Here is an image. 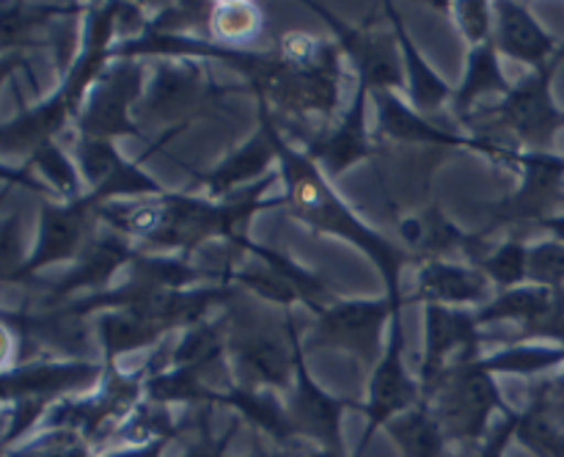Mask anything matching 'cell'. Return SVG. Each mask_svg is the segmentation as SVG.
I'll list each match as a JSON object with an SVG mask.
<instances>
[{"label": "cell", "mask_w": 564, "mask_h": 457, "mask_svg": "<svg viewBox=\"0 0 564 457\" xmlns=\"http://www.w3.org/2000/svg\"><path fill=\"white\" fill-rule=\"evenodd\" d=\"M402 334L400 323L394 325V334H391L389 350L383 352L378 363H375L372 374V400L364 407L367 411V433H364L361 446H358V455L361 457L367 451V444L372 440L375 429H380L383 424L394 422V416L413 411L419 400V389L413 385V380L408 378L405 367H402Z\"/></svg>", "instance_id": "277c9868"}, {"label": "cell", "mask_w": 564, "mask_h": 457, "mask_svg": "<svg viewBox=\"0 0 564 457\" xmlns=\"http://www.w3.org/2000/svg\"><path fill=\"white\" fill-rule=\"evenodd\" d=\"M479 264H482L485 273H490L501 284H516L523 273H529V253L518 242H507L505 248L485 257Z\"/></svg>", "instance_id": "d4e9b609"}, {"label": "cell", "mask_w": 564, "mask_h": 457, "mask_svg": "<svg viewBox=\"0 0 564 457\" xmlns=\"http://www.w3.org/2000/svg\"><path fill=\"white\" fill-rule=\"evenodd\" d=\"M33 160H36L39 168L44 171V176H47L55 187H61V191H66L69 196H75L77 193L75 171H72V165L66 163V157L53 146V143H47V146H42L39 152H33Z\"/></svg>", "instance_id": "4316f807"}, {"label": "cell", "mask_w": 564, "mask_h": 457, "mask_svg": "<svg viewBox=\"0 0 564 457\" xmlns=\"http://www.w3.org/2000/svg\"><path fill=\"white\" fill-rule=\"evenodd\" d=\"M88 209H91V202H88V198H80V202L69 204V207L64 209H55V207L44 209L42 242H39L36 257H33L25 268H20V279L22 275H31L33 270L42 268V264L72 257V253L80 248L83 226H86Z\"/></svg>", "instance_id": "30bf717a"}, {"label": "cell", "mask_w": 564, "mask_h": 457, "mask_svg": "<svg viewBox=\"0 0 564 457\" xmlns=\"http://www.w3.org/2000/svg\"><path fill=\"white\" fill-rule=\"evenodd\" d=\"M389 17H391V22H394V28H397V39H400L402 50H405L408 69H411V75H413V97H416L419 108H422V110H435L441 105V99L449 94V88H446L444 83L435 77V72L430 69V66L422 61V55L416 53V47H413V42L408 39V33L402 31L400 17H397L394 11H389Z\"/></svg>", "instance_id": "7402d4cb"}, {"label": "cell", "mask_w": 564, "mask_h": 457, "mask_svg": "<svg viewBox=\"0 0 564 457\" xmlns=\"http://www.w3.org/2000/svg\"><path fill=\"white\" fill-rule=\"evenodd\" d=\"M490 91H507V80L501 77L499 58H496V44L488 39V42L474 50L466 83H463L460 94H457V108H468L479 94Z\"/></svg>", "instance_id": "ffe728a7"}, {"label": "cell", "mask_w": 564, "mask_h": 457, "mask_svg": "<svg viewBox=\"0 0 564 457\" xmlns=\"http://www.w3.org/2000/svg\"><path fill=\"white\" fill-rule=\"evenodd\" d=\"M427 356L422 367V385H430L444 372V358L457 347L477 350V323L468 314L449 312V308H427Z\"/></svg>", "instance_id": "9c48e42d"}, {"label": "cell", "mask_w": 564, "mask_h": 457, "mask_svg": "<svg viewBox=\"0 0 564 457\" xmlns=\"http://www.w3.org/2000/svg\"><path fill=\"white\" fill-rule=\"evenodd\" d=\"M135 88L138 69H132V66H121L113 75H108V80L94 91L91 105L83 116L86 135L105 141L108 135H119V132H135V127L127 119V105H130Z\"/></svg>", "instance_id": "52a82bcc"}, {"label": "cell", "mask_w": 564, "mask_h": 457, "mask_svg": "<svg viewBox=\"0 0 564 457\" xmlns=\"http://www.w3.org/2000/svg\"><path fill=\"white\" fill-rule=\"evenodd\" d=\"M303 457H347V451L345 449H317V446H314V449L306 451Z\"/></svg>", "instance_id": "4dcf8cb0"}, {"label": "cell", "mask_w": 564, "mask_h": 457, "mask_svg": "<svg viewBox=\"0 0 564 457\" xmlns=\"http://www.w3.org/2000/svg\"><path fill=\"white\" fill-rule=\"evenodd\" d=\"M501 119L527 143L543 141L551 127H554V110H551L549 97H545V75H540L538 80L523 83L521 88L507 94Z\"/></svg>", "instance_id": "8fae6325"}, {"label": "cell", "mask_w": 564, "mask_h": 457, "mask_svg": "<svg viewBox=\"0 0 564 457\" xmlns=\"http://www.w3.org/2000/svg\"><path fill=\"white\" fill-rule=\"evenodd\" d=\"M460 20H463V28H466V33L474 39V42L488 36V14H485L482 3H463ZM485 42H488V39H485Z\"/></svg>", "instance_id": "f1b7e54d"}, {"label": "cell", "mask_w": 564, "mask_h": 457, "mask_svg": "<svg viewBox=\"0 0 564 457\" xmlns=\"http://www.w3.org/2000/svg\"><path fill=\"white\" fill-rule=\"evenodd\" d=\"M165 444H169V440H152V444L127 446V449L110 451V455H105V457H160L163 455Z\"/></svg>", "instance_id": "f546056e"}, {"label": "cell", "mask_w": 564, "mask_h": 457, "mask_svg": "<svg viewBox=\"0 0 564 457\" xmlns=\"http://www.w3.org/2000/svg\"><path fill=\"white\" fill-rule=\"evenodd\" d=\"M389 427L402 457H446L449 440L427 405H416L413 411L402 413Z\"/></svg>", "instance_id": "5bb4252c"}, {"label": "cell", "mask_w": 564, "mask_h": 457, "mask_svg": "<svg viewBox=\"0 0 564 457\" xmlns=\"http://www.w3.org/2000/svg\"><path fill=\"white\" fill-rule=\"evenodd\" d=\"M364 97H367V88H358L356 105H352L345 124L328 141L312 146V157L323 160L330 171H345L347 165L356 163V160H361L369 152L367 124H364Z\"/></svg>", "instance_id": "4fadbf2b"}, {"label": "cell", "mask_w": 564, "mask_h": 457, "mask_svg": "<svg viewBox=\"0 0 564 457\" xmlns=\"http://www.w3.org/2000/svg\"><path fill=\"white\" fill-rule=\"evenodd\" d=\"M394 303H334L319 314L317 339L325 345H341L356 352L364 363L375 361L378 352V330Z\"/></svg>", "instance_id": "5b68a950"}, {"label": "cell", "mask_w": 564, "mask_h": 457, "mask_svg": "<svg viewBox=\"0 0 564 457\" xmlns=\"http://www.w3.org/2000/svg\"><path fill=\"white\" fill-rule=\"evenodd\" d=\"M99 367L94 363H33L6 374V400H36L47 405V400L64 394L69 389H80L88 380L97 378Z\"/></svg>", "instance_id": "8992f818"}, {"label": "cell", "mask_w": 564, "mask_h": 457, "mask_svg": "<svg viewBox=\"0 0 564 457\" xmlns=\"http://www.w3.org/2000/svg\"><path fill=\"white\" fill-rule=\"evenodd\" d=\"M325 20L334 25L341 44H345L347 53L356 61L358 75H361V88H367V91H386L389 86H397V83H400L397 53L391 50L389 39L375 36V33L352 31V28L341 25V22L334 20L330 14H325Z\"/></svg>", "instance_id": "ba28073f"}, {"label": "cell", "mask_w": 564, "mask_h": 457, "mask_svg": "<svg viewBox=\"0 0 564 457\" xmlns=\"http://www.w3.org/2000/svg\"><path fill=\"white\" fill-rule=\"evenodd\" d=\"M215 405L237 407V411L248 418V424L262 429L275 446H290V440L295 438L290 416H286V407H281L279 402H273L270 396L259 394L257 389L235 385L229 394H215Z\"/></svg>", "instance_id": "7c38bea8"}, {"label": "cell", "mask_w": 564, "mask_h": 457, "mask_svg": "<svg viewBox=\"0 0 564 457\" xmlns=\"http://www.w3.org/2000/svg\"><path fill=\"white\" fill-rule=\"evenodd\" d=\"M270 132H273L281 165H284V176L286 182H290V204L295 207V213L301 215L308 226H314V229L336 231V235L350 237L352 242L367 248V251L375 257V262H378V268L383 270L386 284H389V301L394 303V308L400 306V295H397V275H400L402 253L397 251L391 242H386L383 237L369 231L367 226H361L356 218H352L350 209H347L345 204L330 193V187L325 185L319 171L314 168L303 154L292 152V149L284 146L281 135L275 132L273 121H270Z\"/></svg>", "instance_id": "6da1fadb"}, {"label": "cell", "mask_w": 564, "mask_h": 457, "mask_svg": "<svg viewBox=\"0 0 564 457\" xmlns=\"http://www.w3.org/2000/svg\"><path fill=\"white\" fill-rule=\"evenodd\" d=\"M273 154H279V149H275L273 132H270V121L264 119V138H257V141L248 143L242 152H237L235 157L226 160L218 171H213V174L204 176V179L209 182L213 191H229L237 182H246L248 176L259 174Z\"/></svg>", "instance_id": "d6986e66"}, {"label": "cell", "mask_w": 564, "mask_h": 457, "mask_svg": "<svg viewBox=\"0 0 564 457\" xmlns=\"http://www.w3.org/2000/svg\"><path fill=\"white\" fill-rule=\"evenodd\" d=\"M163 330H169V325L158 323V319H147L141 314H113L102 323V336H105V347H108L110 356L116 352L132 350V347L149 345L152 339H158Z\"/></svg>", "instance_id": "44dd1931"}, {"label": "cell", "mask_w": 564, "mask_h": 457, "mask_svg": "<svg viewBox=\"0 0 564 457\" xmlns=\"http://www.w3.org/2000/svg\"><path fill=\"white\" fill-rule=\"evenodd\" d=\"M231 435H235V433H231V429H229V433H226V435L215 438V435L207 429V422H204L202 435H198L196 444H193L191 449H187L182 457H229Z\"/></svg>", "instance_id": "83f0119b"}, {"label": "cell", "mask_w": 564, "mask_h": 457, "mask_svg": "<svg viewBox=\"0 0 564 457\" xmlns=\"http://www.w3.org/2000/svg\"><path fill=\"white\" fill-rule=\"evenodd\" d=\"M545 306H549L545 292L516 290V292H507V295L499 297L494 306L485 308L482 319H512V317L538 319L540 314L545 312Z\"/></svg>", "instance_id": "cb8c5ba5"}, {"label": "cell", "mask_w": 564, "mask_h": 457, "mask_svg": "<svg viewBox=\"0 0 564 457\" xmlns=\"http://www.w3.org/2000/svg\"><path fill=\"white\" fill-rule=\"evenodd\" d=\"M127 259H135V251L127 248L124 240L119 237H105V240H97L91 248L86 251L83 262L61 281V286L55 290V295H64V292H75L83 290V286H97L119 268L121 262Z\"/></svg>", "instance_id": "ac0fdd59"}, {"label": "cell", "mask_w": 564, "mask_h": 457, "mask_svg": "<svg viewBox=\"0 0 564 457\" xmlns=\"http://www.w3.org/2000/svg\"><path fill=\"white\" fill-rule=\"evenodd\" d=\"M9 457H91V446L75 429H50L33 444L9 449Z\"/></svg>", "instance_id": "603a6c76"}, {"label": "cell", "mask_w": 564, "mask_h": 457, "mask_svg": "<svg viewBox=\"0 0 564 457\" xmlns=\"http://www.w3.org/2000/svg\"><path fill=\"white\" fill-rule=\"evenodd\" d=\"M485 290L488 284L479 273L441 262L424 264L422 281H419V297L424 301H477L485 295Z\"/></svg>", "instance_id": "2e32d148"}, {"label": "cell", "mask_w": 564, "mask_h": 457, "mask_svg": "<svg viewBox=\"0 0 564 457\" xmlns=\"http://www.w3.org/2000/svg\"><path fill=\"white\" fill-rule=\"evenodd\" d=\"M295 389L290 394L286 416H290L292 433L301 438L312 440L317 449H345L341 438V413L347 402L325 394L303 367V352L297 350V369H295Z\"/></svg>", "instance_id": "3957f363"}, {"label": "cell", "mask_w": 564, "mask_h": 457, "mask_svg": "<svg viewBox=\"0 0 564 457\" xmlns=\"http://www.w3.org/2000/svg\"><path fill=\"white\" fill-rule=\"evenodd\" d=\"M375 97H378L380 105V124H383V130L389 132L394 141L441 143V146H455V143H460V138L433 127L427 119H422V116L413 113L411 108H405L400 99L391 97L389 91H375Z\"/></svg>", "instance_id": "9a60e30c"}, {"label": "cell", "mask_w": 564, "mask_h": 457, "mask_svg": "<svg viewBox=\"0 0 564 457\" xmlns=\"http://www.w3.org/2000/svg\"><path fill=\"white\" fill-rule=\"evenodd\" d=\"M549 361H554V356L545 350H529V347H516V350H507L501 356L482 361V367L494 372H529V369H540Z\"/></svg>", "instance_id": "484cf974"}, {"label": "cell", "mask_w": 564, "mask_h": 457, "mask_svg": "<svg viewBox=\"0 0 564 457\" xmlns=\"http://www.w3.org/2000/svg\"><path fill=\"white\" fill-rule=\"evenodd\" d=\"M496 47L505 53L516 55V58H527L540 64L549 55L551 42L545 33L529 20L527 11L518 3L501 6V22H499V36H496Z\"/></svg>", "instance_id": "e0dca14e"}, {"label": "cell", "mask_w": 564, "mask_h": 457, "mask_svg": "<svg viewBox=\"0 0 564 457\" xmlns=\"http://www.w3.org/2000/svg\"><path fill=\"white\" fill-rule=\"evenodd\" d=\"M424 405L444 429L449 444H477L485 435L494 407L510 416V407L501 402L494 385V374L474 361H457L446 367L430 385H424Z\"/></svg>", "instance_id": "7a4b0ae2"}]
</instances>
